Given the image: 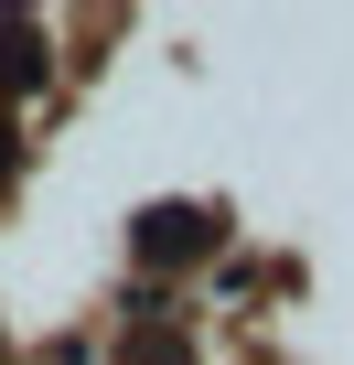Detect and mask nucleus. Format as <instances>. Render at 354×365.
I'll return each mask as SVG.
<instances>
[{
    "instance_id": "nucleus-1",
    "label": "nucleus",
    "mask_w": 354,
    "mask_h": 365,
    "mask_svg": "<svg viewBox=\"0 0 354 365\" xmlns=\"http://www.w3.org/2000/svg\"><path fill=\"white\" fill-rule=\"evenodd\" d=\"M0 172H11V118H0Z\"/></svg>"
}]
</instances>
